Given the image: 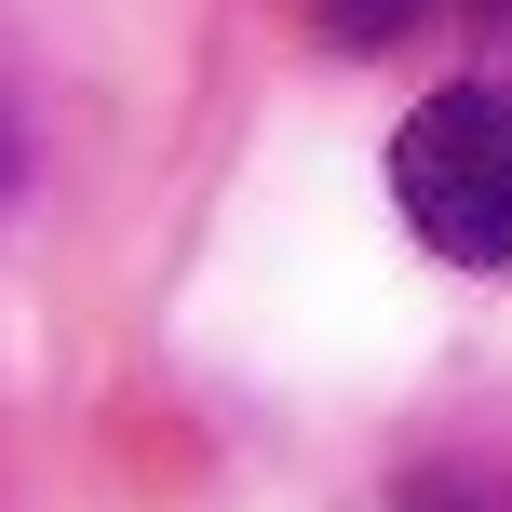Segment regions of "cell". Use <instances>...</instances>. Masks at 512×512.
<instances>
[{
    "label": "cell",
    "mask_w": 512,
    "mask_h": 512,
    "mask_svg": "<svg viewBox=\"0 0 512 512\" xmlns=\"http://www.w3.org/2000/svg\"><path fill=\"white\" fill-rule=\"evenodd\" d=\"M391 203L445 270H512V81H445L391 135Z\"/></svg>",
    "instance_id": "obj_1"
},
{
    "label": "cell",
    "mask_w": 512,
    "mask_h": 512,
    "mask_svg": "<svg viewBox=\"0 0 512 512\" xmlns=\"http://www.w3.org/2000/svg\"><path fill=\"white\" fill-rule=\"evenodd\" d=\"M310 14H324L337 54H391V41H418V27H432V0H310Z\"/></svg>",
    "instance_id": "obj_2"
},
{
    "label": "cell",
    "mask_w": 512,
    "mask_h": 512,
    "mask_svg": "<svg viewBox=\"0 0 512 512\" xmlns=\"http://www.w3.org/2000/svg\"><path fill=\"white\" fill-rule=\"evenodd\" d=\"M0 189H14V135H0Z\"/></svg>",
    "instance_id": "obj_3"
}]
</instances>
